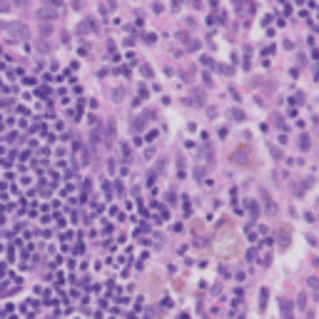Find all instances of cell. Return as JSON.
<instances>
[{
    "label": "cell",
    "mask_w": 319,
    "mask_h": 319,
    "mask_svg": "<svg viewBox=\"0 0 319 319\" xmlns=\"http://www.w3.org/2000/svg\"><path fill=\"white\" fill-rule=\"evenodd\" d=\"M15 3H17V5H23V3H25V0H15Z\"/></svg>",
    "instance_id": "cell-1"
}]
</instances>
